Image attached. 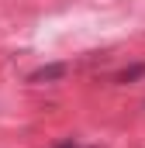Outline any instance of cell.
<instances>
[{
	"label": "cell",
	"mask_w": 145,
	"mask_h": 148,
	"mask_svg": "<svg viewBox=\"0 0 145 148\" xmlns=\"http://www.w3.org/2000/svg\"><path fill=\"white\" fill-rule=\"evenodd\" d=\"M66 73H69V62H52V66H41L35 73H28V83H31V86H35V83H59Z\"/></svg>",
	"instance_id": "6da1fadb"
},
{
	"label": "cell",
	"mask_w": 145,
	"mask_h": 148,
	"mask_svg": "<svg viewBox=\"0 0 145 148\" xmlns=\"http://www.w3.org/2000/svg\"><path fill=\"white\" fill-rule=\"evenodd\" d=\"M142 76H145V62H138V66H124L121 73H114V76H110V83L124 86V83H138Z\"/></svg>",
	"instance_id": "7a4b0ae2"
},
{
	"label": "cell",
	"mask_w": 145,
	"mask_h": 148,
	"mask_svg": "<svg viewBox=\"0 0 145 148\" xmlns=\"http://www.w3.org/2000/svg\"><path fill=\"white\" fill-rule=\"evenodd\" d=\"M79 145H83V141H76V138H66V141H59L55 148H79Z\"/></svg>",
	"instance_id": "3957f363"
},
{
	"label": "cell",
	"mask_w": 145,
	"mask_h": 148,
	"mask_svg": "<svg viewBox=\"0 0 145 148\" xmlns=\"http://www.w3.org/2000/svg\"><path fill=\"white\" fill-rule=\"evenodd\" d=\"M79 148H97V145H79Z\"/></svg>",
	"instance_id": "277c9868"
}]
</instances>
